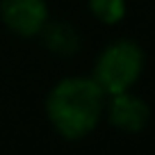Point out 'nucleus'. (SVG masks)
<instances>
[{
	"instance_id": "obj_6",
	"label": "nucleus",
	"mask_w": 155,
	"mask_h": 155,
	"mask_svg": "<svg viewBox=\"0 0 155 155\" xmlns=\"http://www.w3.org/2000/svg\"><path fill=\"white\" fill-rule=\"evenodd\" d=\"M87 9L98 23L112 28L123 23L128 14V0H87Z\"/></svg>"
},
{
	"instance_id": "obj_2",
	"label": "nucleus",
	"mask_w": 155,
	"mask_h": 155,
	"mask_svg": "<svg viewBox=\"0 0 155 155\" xmlns=\"http://www.w3.org/2000/svg\"><path fill=\"white\" fill-rule=\"evenodd\" d=\"M146 68V53L139 41L119 37L98 53L89 75L105 91V96L135 89Z\"/></svg>"
},
{
	"instance_id": "obj_5",
	"label": "nucleus",
	"mask_w": 155,
	"mask_h": 155,
	"mask_svg": "<svg viewBox=\"0 0 155 155\" xmlns=\"http://www.w3.org/2000/svg\"><path fill=\"white\" fill-rule=\"evenodd\" d=\"M39 39L44 48L57 57H73L82 46V39L75 25L64 23V21H48L44 30L39 32Z\"/></svg>"
},
{
	"instance_id": "obj_1",
	"label": "nucleus",
	"mask_w": 155,
	"mask_h": 155,
	"mask_svg": "<svg viewBox=\"0 0 155 155\" xmlns=\"http://www.w3.org/2000/svg\"><path fill=\"white\" fill-rule=\"evenodd\" d=\"M105 91L91 75H66L48 89L44 112L50 128L64 141H82L101 126Z\"/></svg>"
},
{
	"instance_id": "obj_3",
	"label": "nucleus",
	"mask_w": 155,
	"mask_h": 155,
	"mask_svg": "<svg viewBox=\"0 0 155 155\" xmlns=\"http://www.w3.org/2000/svg\"><path fill=\"white\" fill-rule=\"evenodd\" d=\"M0 21L16 37L34 39L50 21L48 0H0Z\"/></svg>"
},
{
	"instance_id": "obj_4",
	"label": "nucleus",
	"mask_w": 155,
	"mask_h": 155,
	"mask_svg": "<svg viewBox=\"0 0 155 155\" xmlns=\"http://www.w3.org/2000/svg\"><path fill=\"white\" fill-rule=\"evenodd\" d=\"M103 119H107V123L119 132L139 135L150 121V107L139 94H135V89H130L107 96Z\"/></svg>"
}]
</instances>
